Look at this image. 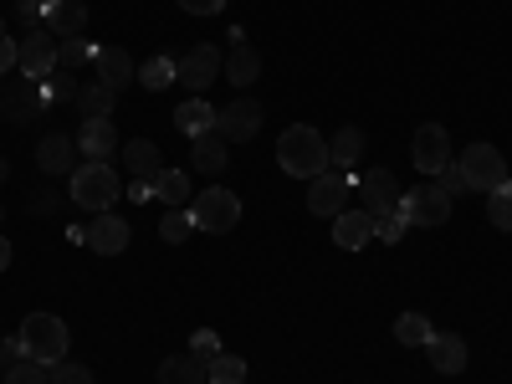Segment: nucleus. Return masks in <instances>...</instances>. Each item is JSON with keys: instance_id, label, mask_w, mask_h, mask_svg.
<instances>
[{"instance_id": "f257e3e1", "label": "nucleus", "mask_w": 512, "mask_h": 384, "mask_svg": "<svg viewBox=\"0 0 512 384\" xmlns=\"http://www.w3.org/2000/svg\"><path fill=\"white\" fill-rule=\"evenodd\" d=\"M277 164L287 169L292 180H313V175H323V169H333L328 139L318 134V128H308V123H292L287 134L277 139Z\"/></svg>"}, {"instance_id": "f03ea898", "label": "nucleus", "mask_w": 512, "mask_h": 384, "mask_svg": "<svg viewBox=\"0 0 512 384\" xmlns=\"http://www.w3.org/2000/svg\"><path fill=\"white\" fill-rule=\"evenodd\" d=\"M16 344H21V359H36V364H47V369H57L62 359H67V323L62 318H52V313H31L26 323H21V333H16Z\"/></svg>"}, {"instance_id": "7ed1b4c3", "label": "nucleus", "mask_w": 512, "mask_h": 384, "mask_svg": "<svg viewBox=\"0 0 512 384\" xmlns=\"http://www.w3.org/2000/svg\"><path fill=\"white\" fill-rule=\"evenodd\" d=\"M72 200L103 216V210H113V200H123V180L113 175V164H82L72 169Z\"/></svg>"}, {"instance_id": "20e7f679", "label": "nucleus", "mask_w": 512, "mask_h": 384, "mask_svg": "<svg viewBox=\"0 0 512 384\" xmlns=\"http://www.w3.org/2000/svg\"><path fill=\"white\" fill-rule=\"evenodd\" d=\"M190 216H195V231L226 236V231L241 226V195H231V190H221V185H210L205 195L190 200Z\"/></svg>"}, {"instance_id": "39448f33", "label": "nucleus", "mask_w": 512, "mask_h": 384, "mask_svg": "<svg viewBox=\"0 0 512 384\" xmlns=\"http://www.w3.org/2000/svg\"><path fill=\"white\" fill-rule=\"evenodd\" d=\"M400 216L415 226H446L451 221V195L431 180V185H415V190H400Z\"/></svg>"}, {"instance_id": "423d86ee", "label": "nucleus", "mask_w": 512, "mask_h": 384, "mask_svg": "<svg viewBox=\"0 0 512 384\" xmlns=\"http://www.w3.org/2000/svg\"><path fill=\"white\" fill-rule=\"evenodd\" d=\"M456 169H461L466 190H482V195H492V190L507 180V159H502L492 144H472V149H461Z\"/></svg>"}, {"instance_id": "0eeeda50", "label": "nucleus", "mask_w": 512, "mask_h": 384, "mask_svg": "<svg viewBox=\"0 0 512 384\" xmlns=\"http://www.w3.org/2000/svg\"><path fill=\"white\" fill-rule=\"evenodd\" d=\"M349 195H354V180H349V169H323V175L308 180V210L313 216H344L349 210Z\"/></svg>"}, {"instance_id": "6e6552de", "label": "nucleus", "mask_w": 512, "mask_h": 384, "mask_svg": "<svg viewBox=\"0 0 512 384\" xmlns=\"http://www.w3.org/2000/svg\"><path fill=\"white\" fill-rule=\"evenodd\" d=\"M415 169H420V175H441V169L451 164V134H446V128L441 123H420L415 128Z\"/></svg>"}, {"instance_id": "1a4fd4ad", "label": "nucleus", "mask_w": 512, "mask_h": 384, "mask_svg": "<svg viewBox=\"0 0 512 384\" xmlns=\"http://www.w3.org/2000/svg\"><path fill=\"white\" fill-rule=\"evenodd\" d=\"M354 195L364 200L369 216H384V210L400 205V180L390 175V169H364V175L354 180Z\"/></svg>"}, {"instance_id": "9d476101", "label": "nucleus", "mask_w": 512, "mask_h": 384, "mask_svg": "<svg viewBox=\"0 0 512 384\" xmlns=\"http://www.w3.org/2000/svg\"><path fill=\"white\" fill-rule=\"evenodd\" d=\"M216 72H226V57H221L216 47H190V52L180 57V77H175V82H185L190 98H195V93H205L210 82H216Z\"/></svg>"}, {"instance_id": "9b49d317", "label": "nucleus", "mask_w": 512, "mask_h": 384, "mask_svg": "<svg viewBox=\"0 0 512 384\" xmlns=\"http://www.w3.org/2000/svg\"><path fill=\"white\" fill-rule=\"evenodd\" d=\"M77 154H88V164H108L118 154V128L113 118H82L77 128Z\"/></svg>"}, {"instance_id": "f8f14e48", "label": "nucleus", "mask_w": 512, "mask_h": 384, "mask_svg": "<svg viewBox=\"0 0 512 384\" xmlns=\"http://www.w3.org/2000/svg\"><path fill=\"white\" fill-rule=\"evenodd\" d=\"M21 72H26L31 82H41V77L57 72V36H52L47 26L31 31V36L21 41Z\"/></svg>"}, {"instance_id": "ddd939ff", "label": "nucleus", "mask_w": 512, "mask_h": 384, "mask_svg": "<svg viewBox=\"0 0 512 384\" xmlns=\"http://www.w3.org/2000/svg\"><path fill=\"white\" fill-rule=\"evenodd\" d=\"M216 128H221L226 144H246V139H256V128H262V108H256L251 98H236L231 108L216 113Z\"/></svg>"}, {"instance_id": "4468645a", "label": "nucleus", "mask_w": 512, "mask_h": 384, "mask_svg": "<svg viewBox=\"0 0 512 384\" xmlns=\"http://www.w3.org/2000/svg\"><path fill=\"white\" fill-rule=\"evenodd\" d=\"M41 26L52 36H82L88 31V6L82 0H41Z\"/></svg>"}, {"instance_id": "2eb2a0df", "label": "nucleus", "mask_w": 512, "mask_h": 384, "mask_svg": "<svg viewBox=\"0 0 512 384\" xmlns=\"http://www.w3.org/2000/svg\"><path fill=\"white\" fill-rule=\"evenodd\" d=\"M93 72H98V82H108L113 93L128 88V82H139V67H134V57H128L123 47H98L93 52Z\"/></svg>"}, {"instance_id": "dca6fc26", "label": "nucleus", "mask_w": 512, "mask_h": 384, "mask_svg": "<svg viewBox=\"0 0 512 384\" xmlns=\"http://www.w3.org/2000/svg\"><path fill=\"white\" fill-rule=\"evenodd\" d=\"M226 77L236 82V88H251V82L262 77V57H256V47L246 41V31H231V52H226Z\"/></svg>"}, {"instance_id": "f3484780", "label": "nucleus", "mask_w": 512, "mask_h": 384, "mask_svg": "<svg viewBox=\"0 0 512 384\" xmlns=\"http://www.w3.org/2000/svg\"><path fill=\"white\" fill-rule=\"evenodd\" d=\"M88 246H93L98 256H118V251L128 246V221H123V216H113V210L93 216V226H88Z\"/></svg>"}, {"instance_id": "a211bd4d", "label": "nucleus", "mask_w": 512, "mask_h": 384, "mask_svg": "<svg viewBox=\"0 0 512 384\" xmlns=\"http://www.w3.org/2000/svg\"><path fill=\"white\" fill-rule=\"evenodd\" d=\"M333 241L344 251H359L374 241V216L369 210H344V216H333Z\"/></svg>"}, {"instance_id": "6ab92c4d", "label": "nucleus", "mask_w": 512, "mask_h": 384, "mask_svg": "<svg viewBox=\"0 0 512 384\" xmlns=\"http://www.w3.org/2000/svg\"><path fill=\"white\" fill-rule=\"evenodd\" d=\"M231 144L221 139V128H205V134H195L190 139V154H195V169H205V175H221V169H226V154Z\"/></svg>"}, {"instance_id": "aec40b11", "label": "nucleus", "mask_w": 512, "mask_h": 384, "mask_svg": "<svg viewBox=\"0 0 512 384\" xmlns=\"http://www.w3.org/2000/svg\"><path fill=\"white\" fill-rule=\"evenodd\" d=\"M159 384H210V359L200 354H175L159 364Z\"/></svg>"}, {"instance_id": "412c9836", "label": "nucleus", "mask_w": 512, "mask_h": 384, "mask_svg": "<svg viewBox=\"0 0 512 384\" xmlns=\"http://www.w3.org/2000/svg\"><path fill=\"white\" fill-rule=\"evenodd\" d=\"M425 359H431L441 374H461L466 369V344L456 333H431V344H425Z\"/></svg>"}, {"instance_id": "4be33fe9", "label": "nucleus", "mask_w": 512, "mask_h": 384, "mask_svg": "<svg viewBox=\"0 0 512 384\" xmlns=\"http://www.w3.org/2000/svg\"><path fill=\"white\" fill-rule=\"evenodd\" d=\"M77 159V144L67 139V134H52V139H41V149H36V164L47 169V175H72V164Z\"/></svg>"}, {"instance_id": "5701e85b", "label": "nucleus", "mask_w": 512, "mask_h": 384, "mask_svg": "<svg viewBox=\"0 0 512 384\" xmlns=\"http://www.w3.org/2000/svg\"><path fill=\"white\" fill-rule=\"evenodd\" d=\"M123 164H128V180H154L164 169V159H159V149L149 139H128L123 144Z\"/></svg>"}, {"instance_id": "b1692460", "label": "nucleus", "mask_w": 512, "mask_h": 384, "mask_svg": "<svg viewBox=\"0 0 512 384\" xmlns=\"http://www.w3.org/2000/svg\"><path fill=\"white\" fill-rule=\"evenodd\" d=\"M175 128L195 139V134H205V128H216V108H210V103L195 93V98H185V103L175 108Z\"/></svg>"}, {"instance_id": "393cba45", "label": "nucleus", "mask_w": 512, "mask_h": 384, "mask_svg": "<svg viewBox=\"0 0 512 384\" xmlns=\"http://www.w3.org/2000/svg\"><path fill=\"white\" fill-rule=\"evenodd\" d=\"M154 200H164L169 210L190 205L195 195H190V175H185V169H159V175H154Z\"/></svg>"}, {"instance_id": "a878e982", "label": "nucleus", "mask_w": 512, "mask_h": 384, "mask_svg": "<svg viewBox=\"0 0 512 384\" xmlns=\"http://www.w3.org/2000/svg\"><path fill=\"white\" fill-rule=\"evenodd\" d=\"M328 159H333V169L359 164L364 159V134H359V128H338V134L328 139Z\"/></svg>"}, {"instance_id": "bb28decb", "label": "nucleus", "mask_w": 512, "mask_h": 384, "mask_svg": "<svg viewBox=\"0 0 512 384\" xmlns=\"http://www.w3.org/2000/svg\"><path fill=\"white\" fill-rule=\"evenodd\" d=\"M113 98H118V93L108 88V82H98V77L88 82V88H77V108H82V118H108V113H113Z\"/></svg>"}, {"instance_id": "cd10ccee", "label": "nucleus", "mask_w": 512, "mask_h": 384, "mask_svg": "<svg viewBox=\"0 0 512 384\" xmlns=\"http://www.w3.org/2000/svg\"><path fill=\"white\" fill-rule=\"evenodd\" d=\"M431 318H420V313H400V323H395V338H400V344L405 349H425V344H431Z\"/></svg>"}, {"instance_id": "c85d7f7f", "label": "nucleus", "mask_w": 512, "mask_h": 384, "mask_svg": "<svg viewBox=\"0 0 512 384\" xmlns=\"http://www.w3.org/2000/svg\"><path fill=\"white\" fill-rule=\"evenodd\" d=\"M175 77H180V62H169V57H149V62L139 67V88L159 93V88H169Z\"/></svg>"}, {"instance_id": "c756f323", "label": "nucleus", "mask_w": 512, "mask_h": 384, "mask_svg": "<svg viewBox=\"0 0 512 384\" xmlns=\"http://www.w3.org/2000/svg\"><path fill=\"white\" fill-rule=\"evenodd\" d=\"M487 221L497 231H512V180H502L492 195H487Z\"/></svg>"}, {"instance_id": "7c9ffc66", "label": "nucleus", "mask_w": 512, "mask_h": 384, "mask_svg": "<svg viewBox=\"0 0 512 384\" xmlns=\"http://www.w3.org/2000/svg\"><path fill=\"white\" fill-rule=\"evenodd\" d=\"M210 384H246V359L221 349L216 359H210Z\"/></svg>"}, {"instance_id": "2f4dec72", "label": "nucleus", "mask_w": 512, "mask_h": 384, "mask_svg": "<svg viewBox=\"0 0 512 384\" xmlns=\"http://www.w3.org/2000/svg\"><path fill=\"white\" fill-rule=\"evenodd\" d=\"M93 52H98V47H88L82 36H62V41H57V67H88Z\"/></svg>"}, {"instance_id": "473e14b6", "label": "nucleus", "mask_w": 512, "mask_h": 384, "mask_svg": "<svg viewBox=\"0 0 512 384\" xmlns=\"http://www.w3.org/2000/svg\"><path fill=\"white\" fill-rule=\"evenodd\" d=\"M405 231H410V221L400 216V205H395V210H384V216H374V236H379L384 246H395V241H405Z\"/></svg>"}, {"instance_id": "72a5a7b5", "label": "nucleus", "mask_w": 512, "mask_h": 384, "mask_svg": "<svg viewBox=\"0 0 512 384\" xmlns=\"http://www.w3.org/2000/svg\"><path fill=\"white\" fill-rule=\"evenodd\" d=\"M6 384H52V369L36 364V359H16V364L6 369Z\"/></svg>"}, {"instance_id": "f704fd0d", "label": "nucleus", "mask_w": 512, "mask_h": 384, "mask_svg": "<svg viewBox=\"0 0 512 384\" xmlns=\"http://www.w3.org/2000/svg\"><path fill=\"white\" fill-rule=\"evenodd\" d=\"M195 231V216H190V205H180V210H169V216L159 221V236L164 241H185Z\"/></svg>"}, {"instance_id": "c9c22d12", "label": "nucleus", "mask_w": 512, "mask_h": 384, "mask_svg": "<svg viewBox=\"0 0 512 384\" xmlns=\"http://www.w3.org/2000/svg\"><path fill=\"white\" fill-rule=\"evenodd\" d=\"M41 93H47L52 103H77V77L72 72H52V77H41Z\"/></svg>"}, {"instance_id": "e433bc0d", "label": "nucleus", "mask_w": 512, "mask_h": 384, "mask_svg": "<svg viewBox=\"0 0 512 384\" xmlns=\"http://www.w3.org/2000/svg\"><path fill=\"white\" fill-rule=\"evenodd\" d=\"M52 384H93V369H82V364L62 359V364L52 369Z\"/></svg>"}, {"instance_id": "4c0bfd02", "label": "nucleus", "mask_w": 512, "mask_h": 384, "mask_svg": "<svg viewBox=\"0 0 512 384\" xmlns=\"http://www.w3.org/2000/svg\"><path fill=\"white\" fill-rule=\"evenodd\" d=\"M36 93H16V98H6V118H16V123H26V118H36Z\"/></svg>"}, {"instance_id": "58836bf2", "label": "nucleus", "mask_w": 512, "mask_h": 384, "mask_svg": "<svg viewBox=\"0 0 512 384\" xmlns=\"http://www.w3.org/2000/svg\"><path fill=\"white\" fill-rule=\"evenodd\" d=\"M190 354H200V359H210V354H221V338L210 333V328H200V333L190 338Z\"/></svg>"}, {"instance_id": "ea45409f", "label": "nucleus", "mask_w": 512, "mask_h": 384, "mask_svg": "<svg viewBox=\"0 0 512 384\" xmlns=\"http://www.w3.org/2000/svg\"><path fill=\"white\" fill-rule=\"evenodd\" d=\"M436 185H441L446 195H461V190H466V180H461V169H456V159H451V164L441 169V175H436Z\"/></svg>"}, {"instance_id": "a19ab883", "label": "nucleus", "mask_w": 512, "mask_h": 384, "mask_svg": "<svg viewBox=\"0 0 512 384\" xmlns=\"http://www.w3.org/2000/svg\"><path fill=\"white\" fill-rule=\"evenodd\" d=\"M180 11L185 16H216V11H226V0H180Z\"/></svg>"}, {"instance_id": "79ce46f5", "label": "nucleus", "mask_w": 512, "mask_h": 384, "mask_svg": "<svg viewBox=\"0 0 512 384\" xmlns=\"http://www.w3.org/2000/svg\"><path fill=\"white\" fill-rule=\"evenodd\" d=\"M11 67H21V41L0 36V72H11Z\"/></svg>"}, {"instance_id": "37998d69", "label": "nucleus", "mask_w": 512, "mask_h": 384, "mask_svg": "<svg viewBox=\"0 0 512 384\" xmlns=\"http://www.w3.org/2000/svg\"><path fill=\"white\" fill-rule=\"evenodd\" d=\"M128 200H134V205L154 200V180H128Z\"/></svg>"}, {"instance_id": "c03bdc74", "label": "nucleus", "mask_w": 512, "mask_h": 384, "mask_svg": "<svg viewBox=\"0 0 512 384\" xmlns=\"http://www.w3.org/2000/svg\"><path fill=\"white\" fill-rule=\"evenodd\" d=\"M21 354V344H16V338H0V369H11V359Z\"/></svg>"}, {"instance_id": "a18cd8bd", "label": "nucleus", "mask_w": 512, "mask_h": 384, "mask_svg": "<svg viewBox=\"0 0 512 384\" xmlns=\"http://www.w3.org/2000/svg\"><path fill=\"white\" fill-rule=\"evenodd\" d=\"M16 11H21V21H26V26H36V21H41V0H21Z\"/></svg>"}, {"instance_id": "49530a36", "label": "nucleus", "mask_w": 512, "mask_h": 384, "mask_svg": "<svg viewBox=\"0 0 512 384\" xmlns=\"http://www.w3.org/2000/svg\"><path fill=\"white\" fill-rule=\"evenodd\" d=\"M6 267H11V241L0 236V272H6Z\"/></svg>"}, {"instance_id": "de8ad7c7", "label": "nucleus", "mask_w": 512, "mask_h": 384, "mask_svg": "<svg viewBox=\"0 0 512 384\" xmlns=\"http://www.w3.org/2000/svg\"><path fill=\"white\" fill-rule=\"evenodd\" d=\"M0 221H6V205H0Z\"/></svg>"}]
</instances>
